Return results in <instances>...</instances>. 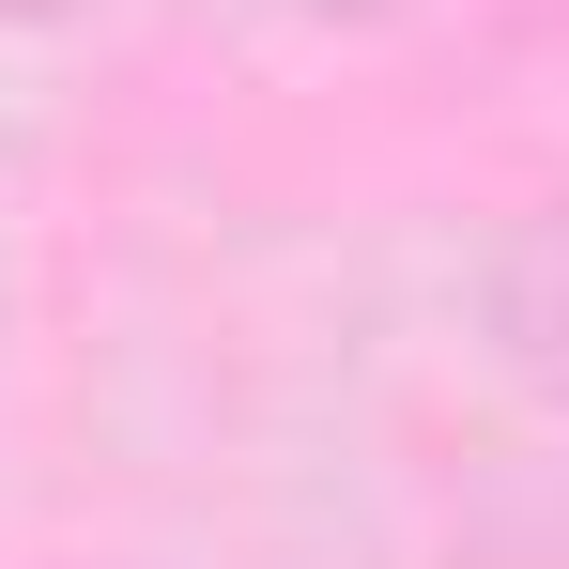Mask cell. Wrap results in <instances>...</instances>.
Wrapping results in <instances>:
<instances>
[{
    "label": "cell",
    "mask_w": 569,
    "mask_h": 569,
    "mask_svg": "<svg viewBox=\"0 0 569 569\" xmlns=\"http://www.w3.org/2000/svg\"><path fill=\"white\" fill-rule=\"evenodd\" d=\"M492 355L569 416V200H539V216L492 247Z\"/></svg>",
    "instance_id": "obj_1"
},
{
    "label": "cell",
    "mask_w": 569,
    "mask_h": 569,
    "mask_svg": "<svg viewBox=\"0 0 569 569\" xmlns=\"http://www.w3.org/2000/svg\"><path fill=\"white\" fill-rule=\"evenodd\" d=\"M292 16H323V31H370V16H400V0H292Z\"/></svg>",
    "instance_id": "obj_2"
},
{
    "label": "cell",
    "mask_w": 569,
    "mask_h": 569,
    "mask_svg": "<svg viewBox=\"0 0 569 569\" xmlns=\"http://www.w3.org/2000/svg\"><path fill=\"white\" fill-rule=\"evenodd\" d=\"M47 16H78V0H0V31H47Z\"/></svg>",
    "instance_id": "obj_3"
}]
</instances>
